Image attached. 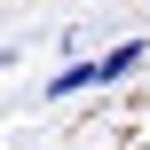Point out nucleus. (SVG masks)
Masks as SVG:
<instances>
[{"label":"nucleus","instance_id":"obj_1","mask_svg":"<svg viewBox=\"0 0 150 150\" xmlns=\"http://www.w3.org/2000/svg\"><path fill=\"white\" fill-rule=\"evenodd\" d=\"M134 63H150V40H119L111 55H95V87H119Z\"/></svg>","mask_w":150,"mask_h":150},{"label":"nucleus","instance_id":"obj_2","mask_svg":"<svg viewBox=\"0 0 150 150\" xmlns=\"http://www.w3.org/2000/svg\"><path fill=\"white\" fill-rule=\"evenodd\" d=\"M79 87H95V63H63L55 79H47V95L63 103V95H79Z\"/></svg>","mask_w":150,"mask_h":150}]
</instances>
